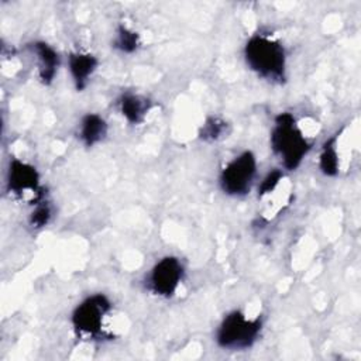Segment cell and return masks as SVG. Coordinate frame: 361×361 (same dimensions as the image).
Returning a JSON list of instances; mask_svg holds the SVG:
<instances>
[{
    "instance_id": "cell-1",
    "label": "cell",
    "mask_w": 361,
    "mask_h": 361,
    "mask_svg": "<svg viewBox=\"0 0 361 361\" xmlns=\"http://www.w3.org/2000/svg\"><path fill=\"white\" fill-rule=\"evenodd\" d=\"M244 55L248 66L259 76L269 80L285 79V51L278 41L254 35L248 39Z\"/></svg>"
},
{
    "instance_id": "cell-2",
    "label": "cell",
    "mask_w": 361,
    "mask_h": 361,
    "mask_svg": "<svg viewBox=\"0 0 361 361\" xmlns=\"http://www.w3.org/2000/svg\"><path fill=\"white\" fill-rule=\"evenodd\" d=\"M271 145L272 149L281 157L286 169H295L310 148L302 131L298 128L295 117L289 113H281L275 118V127L271 134Z\"/></svg>"
},
{
    "instance_id": "cell-3",
    "label": "cell",
    "mask_w": 361,
    "mask_h": 361,
    "mask_svg": "<svg viewBox=\"0 0 361 361\" xmlns=\"http://www.w3.org/2000/svg\"><path fill=\"white\" fill-rule=\"evenodd\" d=\"M261 330V320H248L241 312L224 317L217 330V344L223 348H247L252 345Z\"/></svg>"
},
{
    "instance_id": "cell-4",
    "label": "cell",
    "mask_w": 361,
    "mask_h": 361,
    "mask_svg": "<svg viewBox=\"0 0 361 361\" xmlns=\"http://www.w3.org/2000/svg\"><path fill=\"white\" fill-rule=\"evenodd\" d=\"M257 172V161L252 152L245 151L230 161L220 175L221 189L228 195H244L250 190Z\"/></svg>"
},
{
    "instance_id": "cell-5",
    "label": "cell",
    "mask_w": 361,
    "mask_h": 361,
    "mask_svg": "<svg viewBox=\"0 0 361 361\" xmlns=\"http://www.w3.org/2000/svg\"><path fill=\"white\" fill-rule=\"evenodd\" d=\"M111 305L104 295H93L83 300L72 314V323L76 330L86 334H97L102 329L103 316Z\"/></svg>"
},
{
    "instance_id": "cell-6",
    "label": "cell",
    "mask_w": 361,
    "mask_h": 361,
    "mask_svg": "<svg viewBox=\"0 0 361 361\" xmlns=\"http://www.w3.org/2000/svg\"><path fill=\"white\" fill-rule=\"evenodd\" d=\"M183 268L175 257L162 258L151 271L149 286L159 296H172L182 279Z\"/></svg>"
},
{
    "instance_id": "cell-7",
    "label": "cell",
    "mask_w": 361,
    "mask_h": 361,
    "mask_svg": "<svg viewBox=\"0 0 361 361\" xmlns=\"http://www.w3.org/2000/svg\"><path fill=\"white\" fill-rule=\"evenodd\" d=\"M8 189L14 193H23L25 190L38 192L39 189V176L34 166L13 159L8 169Z\"/></svg>"
},
{
    "instance_id": "cell-8",
    "label": "cell",
    "mask_w": 361,
    "mask_h": 361,
    "mask_svg": "<svg viewBox=\"0 0 361 361\" xmlns=\"http://www.w3.org/2000/svg\"><path fill=\"white\" fill-rule=\"evenodd\" d=\"M96 66L97 59L90 54L76 52L69 55V71L78 90H82L86 86L87 79L96 71Z\"/></svg>"
},
{
    "instance_id": "cell-9",
    "label": "cell",
    "mask_w": 361,
    "mask_h": 361,
    "mask_svg": "<svg viewBox=\"0 0 361 361\" xmlns=\"http://www.w3.org/2000/svg\"><path fill=\"white\" fill-rule=\"evenodd\" d=\"M32 49L35 51L38 56V71H39V78L44 83H49L59 65V56L55 52L52 47H49L45 42H35L32 45Z\"/></svg>"
},
{
    "instance_id": "cell-10",
    "label": "cell",
    "mask_w": 361,
    "mask_h": 361,
    "mask_svg": "<svg viewBox=\"0 0 361 361\" xmlns=\"http://www.w3.org/2000/svg\"><path fill=\"white\" fill-rule=\"evenodd\" d=\"M107 133L106 121L97 114H87L80 123V138L85 145L92 147L102 141Z\"/></svg>"
},
{
    "instance_id": "cell-11",
    "label": "cell",
    "mask_w": 361,
    "mask_h": 361,
    "mask_svg": "<svg viewBox=\"0 0 361 361\" xmlns=\"http://www.w3.org/2000/svg\"><path fill=\"white\" fill-rule=\"evenodd\" d=\"M120 109L123 116L133 124L142 121L145 113L149 109V102L141 96L126 94L120 102Z\"/></svg>"
},
{
    "instance_id": "cell-12",
    "label": "cell",
    "mask_w": 361,
    "mask_h": 361,
    "mask_svg": "<svg viewBox=\"0 0 361 361\" xmlns=\"http://www.w3.org/2000/svg\"><path fill=\"white\" fill-rule=\"evenodd\" d=\"M336 138H330L323 145V151L320 154V169L327 176H334L338 171V158L334 147Z\"/></svg>"
},
{
    "instance_id": "cell-13",
    "label": "cell",
    "mask_w": 361,
    "mask_h": 361,
    "mask_svg": "<svg viewBox=\"0 0 361 361\" xmlns=\"http://www.w3.org/2000/svg\"><path fill=\"white\" fill-rule=\"evenodd\" d=\"M114 47L123 52H134L138 48V34L120 25L117 30V37L114 39Z\"/></svg>"
},
{
    "instance_id": "cell-14",
    "label": "cell",
    "mask_w": 361,
    "mask_h": 361,
    "mask_svg": "<svg viewBox=\"0 0 361 361\" xmlns=\"http://www.w3.org/2000/svg\"><path fill=\"white\" fill-rule=\"evenodd\" d=\"M226 130V123L217 117H210L206 120L200 130V137L203 140H217Z\"/></svg>"
},
{
    "instance_id": "cell-15",
    "label": "cell",
    "mask_w": 361,
    "mask_h": 361,
    "mask_svg": "<svg viewBox=\"0 0 361 361\" xmlns=\"http://www.w3.org/2000/svg\"><path fill=\"white\" fill-rule=\"evenodd\" d=\"M51 219V209L47 202H39L35 207V210L31 213V226L35 228L44 227Z\"/></svg>"
},
{
    "instance_id": "cell-16",
    "label": "cell",
    "mask_w": 361,
    "mask_h": 361,
    "mask_svg": "<svg viewBox=\"0 0 361 361\" xmlns=\"http://www.w3.org/2000/svg\"><path fill=\"white\" fill-rule=\"evenodd\" d=\"M281 178H282V172H281V171L275 169V171L269 172V173L264 178V180L261 182L259 192H258V193H259V196H264V195H267V193L272 192V190L275 189V186L279 183Z\"/></svg>"
}]
</instances>
